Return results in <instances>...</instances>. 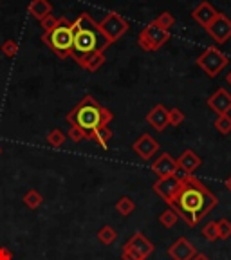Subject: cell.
I'll use <instances>...</instances> for the list:
<instances>
[{
  "instance_id": "obj_1",
  "label": "cell",
  "mask_w": 231,
  "mask_h": 260,
  "mask_svg": "<svg viewBox=\"0 0 231 260\" xmlns=\"http://www.w3.org/2000/svg\"><path fill=\"white\" fill-rule=\"evenodd\" d=\"M175 175L181 177V188L170 203V208L177 211V215L188 226L195 228L219 204V199L193 174H184L183 170H177Z\"/></svg>"
},
{
  "instance_id": "obj_2",
  "label": "cell",
  "mask_w": 231,
  "mask_h": 260,
  "mask_svg": "<svg viewBox=\"0 0 231 260\" xmlns=\"http://www.w3.org/2000/svg\"><path fill=\"white\" fill-rule=\"evenodd\" d=\"M112 112L105 107H102L100 103L94 100L92 96H85L67 114V123L69 125H74L87 136V139L92 138V132L97 128V126L109 125L112 121Z\"/></svg>"
},
{
  "instance_id": "obj_3",
  "label": "cell",
  "mask_w": 231,
  "mask_h": 260,
  "mask_svg": "<svg viewBox=\"0 0 231 260\" xmlns=\"http://www.w3.org/2000/svg\"><path fill=\"white\" fill-rule=\"evenodd\" d=\"M42 40L51 47L53 53L58 54V58L65 60V58L73 56V40H74V31L73 24H71L65 16L58 18V25L47 35H42Z\"/></svg>"
},
{
  "instance_id": "obj_4",
  "label": "cell",
  "mask_w": 231,
  "mask_h": 260,
  "mask_svg": "<svg viewBox=\"0 0 231 260\" xmlns=\"http://www.w3.org/2000/svg\"><path fill=\"white\" fill-rule=\"evenodd\" d=\"M109 47L105 38L97 31H76L73 40V58L74 60H81L87 54L94 53V51H102L105 53V49Z\"/></svg>"
},
{
  "instance_id": "obj_5",
  "label": "cell",
  "mask_w": 231,
  "mask_h": 260,
  "mask_svg": "<svg viewBox=\"0 0 231 260\" xmlns=\"http://www.w3.org/2000/svg\"><path fill=\"white\" fill-rule=\"evenodd\" d=\"M168 40H170V31H167V29H161L154 20L146 25V27L139 32V37H138L139 47H141L143 51H146V53L159 51V49L167 44Z\"/></svg>"
},
{
  "instance_id": "obj_6",
  "label": "cell",
  "mask_w": 231,
  "mask_h": 260,
  "mask_svg": "<svg viewBox=\"0 0 231 260\" xmlns=\"http://www.w3.org/2000/svg\"><path fill=\"white\" fill-rule=\"evenodd\" d=\"M128 29H130L128 22H126L119 13H109V15H107L100 24H97V32L105 38L107 44H109V47L116 40H119V38H121Z\"/></svg>"
},
{
  "instance_id": "obj_7",
  "label": "cell",
  "mask_w": 231,
  "mask_h": 260,
  "mask_svg": "<svg viewBox=\"0 0 231 260\" xmlns=\"http://www.w3.org/2000/svg\"><path fill=\"white\" fill-rule=\"evenodd\" d=\"M154 253V244L146 239L143 233H134L128 242L123 246L121 258L123 260H146Z\"/></svg>"
},
{
  "instance_id": "obj_8",
  "label": "cell",
  "mask_w": 231,
  "mask_h": 260,
  "mask_svg": "<svg viewBox=\"0 0 231 260\" xmlns=\"http://www.w3.org/2000/svg\"><path fill=\"white\" fill-rule=\"evenodd\" d=\"M229 60L226 58V54L217 47H208L199 58H197V65L208 74L210 78L219 76V73H222L227 67Z\"/></svg>"
},
{
  "instance_id": "obj_9",
  "label": "cell",
  "mask_w": 231,
  "mask_h": 260,
  "mask_svg": "<svg viewBox=\"0 0 231 260\" xmlns=\"http://www.w3.org/2000/svg\"><path fill=\"white\" fill-rule=\"evenodd\" d=\"M206 32L217 44H226L231 38V20L224 13H219L215 16V20L206 27Z\"/></svg>"
},
{
  "instance_id": "obj_10",
  "label": "cell",
  "mask_w": 231,
  "mask_h": 260,
  "mask_svg": "<svg viewBox=\"0 0 231 260\" xmlns=\"http://www.w3.org/2000/svg\"><path fill=\"white\" fill-rule=\"evenodd\" d=\"M179 188H181V177H177V175L157 179V183L154 184V191L168 204V206H170V203L174 201L175 195H177Z\"/></svg>"
},
{
  "instance_id": "obj_11",
  "label": "cell",
  "mask_w": 231,
  "mask_h": 260,
  "mask_svg": "<svg viewBox=\"0 0 231 260\" xmlns=\"http://www.w3.org/2000/svg\"><path fill=\"white\" fill-rule=\"evenodd\" d=\"M179 170L177 167V159L172 157L168 152H162L154 162H152V172L157 175L159 179L162 177H170V175H175Z\"/></svg>"
},
{
  "instance_id": "obj_12",
  "label": "cell",
  "mask_w": 231,
  "mask_h": 260,
  "mask_svg": "<svg viewBox=\"0 0 231 260\" xmlns=\"http://www.w3.org/2000/svg\"><path fill=\"white\" fill-rule=\"evenodd\" d=\"M195 253H197V249L186 237H179L168 248V256L174 260H191L195 256Z\"/></svg>"
},
{
  "instance_id": "obj_13",
  "label": "cell",
  "mask_w": 231,
  "mask_h": 260,
  "mask_svg": "<svg viewBox=\"0 0 231 260\" xmlns=\"http://www.w3.org/2000/svg\"><path fill=\"white\" fill-rule=\"evenodd\" d=\"M132 150H134L141 159L148 161V159H152L155 154H157L159 143L155 141L150 134H143L141 138H138L134 141V145H132Z\"/></svg>"
},
{
  "instance_id": "obj_14",
  "label": "cell",
  "mask_w": 231,
  "mask_h": 260,
  "mask_svg": "<svg viewBox=\"0 0 231 260\" xmlns=\"http://www.w3.org/2000/svg\"><path fill=\"white\" fill-rule=\"evenodd\" d=\"M208 107H210L213 112H217L219 116L224 114H229L231 110V94L226 89H217L215 92L208 98Z\"/></svg>"
},
{
  "instance_id": "obj_15",
  "label": "cell",
  "mask_w": 231,
  "mask_h": 260,
  "mask_svg": "<svg viewBox=\"0 0 231 260\" xmlns=\"http://www.w3.org/2000/svg\"><path fill=\"white\" fill-rule=\"evenodd\" d=\"M217 15H219V11H217L210 2H206V0H203V2H201V4L191 11V18H193L199 25H203L204 29H206L211 22L215 20Z\"/></svg>"
},
{
  "instance_id": "obj_16",
  "label": "cell",
  "mask_w": 231,
  "mask_h": 260,
  "mask_svg": "<svg viewBox=\"0 0 231 260\" xmlns=\"http://www.w3.org/2000/svg\"><path fill=\"white\" fill-rule=\"evenodd\" d=\"M146 121L150 123L157 132H162V130L167 128L170 125V118H168V109L164 105H155L150 112L146 114Z\"/></svg>"
},
{
  "instance_id": "obj_17",
  "label": "cell",
  "mask_w": 231,
  "mask_h": 260,
  "mask_svg": "<svg viewBox=\"0 0 231 260\" xmlns=\"http://www.w3.org/2000/svg\"><path fill=\"white\" fill-rule=\"evenodd\" d=\"M201 165H203V159L195 154L193 150H184L177 159L179 170H183L184 174H193V172L197 170Z\"/></svg>"
},
{
  "instance_id": "obj_18",
  "label": "cell",
  "mask_w": 231,
  "mask_h": 260,
  "mask_svg": "<svg viewBox=\"0 0 231 260\" xmlns=\"http://www.w3.org/2000/svg\"><path fill=\"white\" fill-rule=\"evenodd\" d=\"M105 60H107L105 53H102V51H94V53L87 54L85 58L78 60V65L83 67L87 73H96L97 69H102V65L105 63Z\"/></svg>"
},
{
  "instance_id": "obj_19",
  "label": "cell",
  "mask_w": 231,
  "mask_h": 260,
  "mask_svg": "<svg viewBox=\"0 0 231 260\" xmlns=\"http://www.w3.org/2000/svg\"><path fill=\"white\" fill-rule=\"evenodd\" d=\"M29 15H32L38 22H42L45 16L53 15V4L49 0H31L27 6Z\"/></svg>"
},
{
  "instance_id": "obj_20",
  "label": "cell",
  "mask_w": 231,
  "mask_h": 260,
  "mask_svg": "<svg viewBox=\"0 0 231 260\" xmlns=\"http://www.w3.org/2000/svg\"><path fill=\"white\" fill-rule=\"evenodd\" d=\"M73 31H97V22H94V18L89 13H81L73 24Z\"/></svg>"
},
{
  "instance_id": "obj_21",
  "label": "cell",
  "mask_w": 231,
  "mask_h": 260,
  "mask_svg": "<svg viewBox=\"0 0 231 260\" xmlns=\"http://www.w3.org/2000/svg\"><path fill=\"white\" fill-rule=\"evenodd\" d=\"M90 139H94L102 148H107V146H109V141L112 139V130L109 128V125L97 126V128L92 132V138Z\"/></svg>"
},
{
  "instance_id": "obj_22",
  "label": "cell",
  "mask_w": 231,
  "mask_h": 260,
  "mask_svg": "<svg viewBox=\"0 0 231 260\" xmlns=\"http://www.w3.org/2000/svg\"><path fill=\"white\" fill-rule=\"evenodd\" d=\"M116 239H118V232H116L112 226H109V224L97 230V240H100L103 246H110V244L116 242Z\"/></svg>"
},
{
  "instance_id": "obj_23",
  "label": "cell",
  "mask_w": 231,
  "mask_h": 260,
  "mask_svg": "<svg viewBox=\"0 0 231 260\" xmlns=\"http://www.w3.org/2000/svg\"><path fill=\"white\" fill-rule=\"evenodd\" d=\"M45 139H47L49 146H53V148H61V146L65 145V141H67V136H65L60 128H53V130H49V134Z\"/></svg>"
},
{
  "instance_id": "obj_24",
  "label": "cell",
  "mask_w": 231,
  "mask_h": 260,
  "mask_svg": "<svg viewBox=\"0 0 231 260\" xmlns=\"http://www.w3.org/2000/svg\"><path fill=\"white\" fill-rule=\"evenodd\" d=\"M134 210H136V203L130 197H126V195L119 197V201L116 203V211L123 217H128Z\"/></svg>"
},
{
  "instance_id": "obj_25",
  "label": "cell",
  "mask_w": 231,
  "mask_h": 260,
  "mask_svg": "<svg viewBox=\"0 0 231 260\" xmlns=\"http://www.w3.org/2000/svg\"><path fill=\"white\" fill-rule=\"evenodd\" d=\"M44 203V197H42L40 191L37 190H29L27 193L24 195V204L29 208V210H37L40 204Z\"/></svg>"
},
{
  "instance_id": "obj_26",
  "label": "cell",
  "mask_w": 231,
  "mask_h": 260,
  "mask_svg": "<svg viewBox=\"0 0 231 260\" xmlns=\"http://www.w3.org/2000/svg\"><path fill=\"white\" fill-rule=\"evenodd\" d=\"M177 220H179V215L174 208H168V210H164L161 215H159V222L164 228H174L175 224H177Z\"/></svg>"
},
{
  "instance_id": "obj_27",
  "label": "cell",
  "mask_w": 231,
  "mask_h": 260,
  "mask_svg": "<svg viewBox=\"0 0 231 260\" xmlns=\"http://www.w3.org/2000/svg\"><path fill=\"white\" fill-rule=\"evenodd\" d=\"M154 22H155V24H157L161 29H167V31H168V29L174 27V24H175V16L172 15L170 11H162L161 15H159Z\"/></svg>"
},
{
  "instance_id": "obj_28",
  "label": "cell",
  "mask_w": 231,
  "mask_h": 260,
  "mask_svg": "<svg viewBox=\"0 0 231 260\" xmlns=\"http://www.w3.org/2000/svg\"><path fill=\"white\" fill-rule=\"evenodd\" d=\"M215 128L219 130L222 136L231 134V116H227V114L219 116V118L215 119Z\"/></svg>"
},
{
  "instance_id": "obj_29",
  "label": "cell",
  "mask_w": 231,
  "mask_h": 260,
  "mask_svg": "<svg viewBox=\"0 0 231 260\" xmlns=\"http://www.w3.org/2000/svg\"><path fill=\"white\" fill-rule=\"evenodd\" d=\"M203 237H204V239L210 240V242H213V240L219 239V228H217L215 220H210L208 224H204V228H203Z\"/></svg>"
},
{
  "instance_id": "obj_30",
  "label": "cell",
  "mask_w": 231,
  "mask_h": 260,
  "mask_svg": "<svg viewBox=\"0 0 231 260\" xmlns=\"http://www.w3.org/2000/svg\"><path fill=\"white\" fill-rule=\"evenodd\" d=\"M0 51H2V54H4V56L15 58L16 54H18V44H16L13 38H8L4 44L0 45Z\"/></svg>"
},
{
  "instance_id": "obj_31",
  "label": "cell",
  "mask_w": 231,
  "mask_h": 260,
  "mask_svg": "<svg viewBox=\"0 0 231 260\" xmlns=\"http://www.w3.org/2000/svg\"><path fill=\"white\" fill-rule=\"evenodd\" d=\"M217 228H219V239L227 240L231 237V222L227 219L217 220Z\"/></svg>"
},
{
  "instance_id": "obj_32",
  "label": "cell",
  "mask_w": 231,
  "mask_h": 260,
  "mask_svg": "<svg viewBox=\"0 0 231 260\" xmlns=\"http://www.w3.org/2000/svg\"><path fill=\"white\" fill-rule=\"evenodd\" d=\"M168 118H170L172 126H179L184 121V112L181 109H177V107H174V109L168 110Z\"/></svg>"
},
{
  "instance_id": "obj_33",
  "label": "cell",
  "mask_w": 231,
  "mask_h": 260,
  "mask_svg": "<svg viewBox=\"0 0 231 260\" xmlns=\"http://www.w3.org/2000/svg\"><path fill=\"white\" fill-rule=\"evenodd\" d=\"M65 136H67V138H69L73 143H81L83 139H87V136L83 134V132H81L78 126H74V125H71V128L67 130V134H65Z\"/></svg>"
},
{
  "instance_id": "obj_34",
  "label": "cell",
  "mask_w": 231,
  "mask_h": 260,
  "mask_svg": "<svg viewBox=\"0 0 231 260\" xmlns=\"http://www.w3.org/2000/svg\"><path fill=\"white\" fill-rule=\"evenodd\" d=\"M40 25H42V29H44V35H47V32H51L58 25V18L54 15H49L40 22Z\"/></svg>"
},
{
  "instance_id": "obj_35",
  "label": "cell",
  "mask_w": 231,
  "mask_h": 260,
  "mask_svg": "<svg viewBox=\"0 0 231 260\" xmlns=\"http://www.w3.org/2000/svg\"><path fill=\"white\" fill-rule=\"evenodd\" d=\"M0 260H13V251L6 246H0Z\"/></svg>"
},
{
  "instance_id": "obj_36",
  "label": "cell",
  "mask_w": 231,
  "mask_h": 260,
  "mask_svg": "<svg viewBox=\"0 0 231 260\" xmlns=\"http://www.w3.org/2000/svg\"><path fill=\"white\" fill-rule=\"evenodd\" d=\"M191 260H210V256L204 255V253H195V256Z\"/></svg>"
},
{
  "instance_id": "obj_37",
  "label": "cell",
  "mask_w": 231,
  "mask_h": 260,
  "mask_svg": "<svg viewBox=\"0 0 231 260\" xmlns=\"http://www.w3.org/2000/svg\"><path fill=\"white\" fill-rule=\"evenodd\" d=\"M224 186L227 188V191H231V175H229V177L226 179V181H224Z\"/></svg>"
},
{
  "instance_id": "obj_38",
  "label": "cell",
  "mask_w": 231,
  "mask_h": 260,
  "mask_svg": "<svg viewBox=\"0 0 231 260\" xmlns=\"http://www.w3.org/2000/svg\"><path fill=\"white\" fill-rule=\"evenodd\" d=\"M226 81H227V83H229V85H231V71L226 74Z\"/></svg>"
},
{
  "instance_id": "obj_39",
  "label": "cell",
  "mask_w": 231,
  "mask_h": 260,
  "mask_svg": "<svg viewBox=\"0 0 231 260\" xmlns=\"http://www.w3.org/2000/svg\"><path fill=\"white\" fill-rule=\"evenodd\" d=\"M0 154H2V146H0Z\"/></svg>"
}]
</instances>
